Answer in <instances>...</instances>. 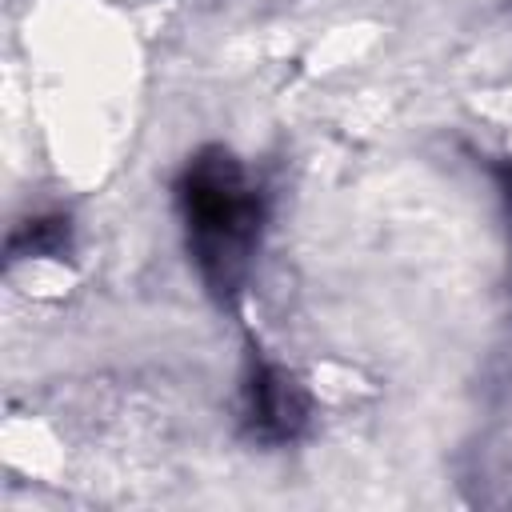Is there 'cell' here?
<instances>
[{"label": "cell", "mask_w": 512, "mask_h": 512, "mask_svg": "<svg viewBox=\"0 0 512 512\" xmlns=\"http://www.w3.org/2000/svg\"><path fill=\"white\" fill-rule=\"evenodd\" d=\"M176 204L200 280L212 296L232 300L248 280L264 228L260 184L228 148H200L180 172Z\"/></svg>", "instance_id": "1"}, {"label": "cell", "mask_w": 512, "mask_h": 512, "mask_svg": "<svg viewBox=\"0 0 512 512\" xmlns=\"http://www.w3.org/2000/svg\"><path fill=\"white\" fill-rule=\"evenodd\" d=\"M308 416H312V404H308L304 384L288 368L264 356H252L244 388H240L244 432L256 444H292L308 428Z\"/></svg>", "instance_id": "2"}, {"label": "cell", "mask_w": 512, "mask_h": 512, "mask_svg": "<svg viewBox=\"0 0 512 512\" xmlns=\"http://www.w3.org/2000/svg\"><path fill=\"white\" fill-rule=\"evenodd\" d=\"M508 200H512V176H508Z\"/></svg>", "instance_id": "4"}, {"label": "cell", "mask_w": 512, "mask_h": 512, "mask_svg": "<svg viewBox=\"0 0 512 512\" xmlns=\"http://www.w3.org/2000/svg\"><path fill=\"white\" fill-rule=\"evenodd\" d=\"M68 248V220L60 216H40V220H28L12 232V260L20 256H60Z\"/></svg>", "instance_id": "3"}]
</instances>
